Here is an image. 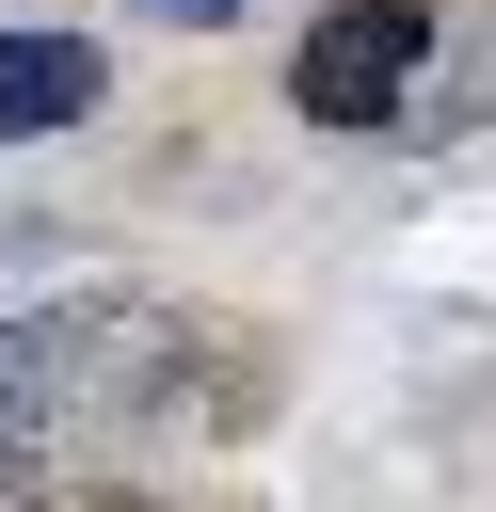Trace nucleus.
<instances>
[{
    "label": "nucleus",
    "mask_w": 496,
    "mask_h": 512,
    "mask_svg": "<svg viewBox=\"0 0 496 512\" xmlns=\"http://www.w3.org/2000/svg\"><path fill=\"white\" fill-rule=\"evenodd\" d=\"M96 112V48L80 32H0V144H48Z\"/></svg>",
    "instance_id": "2"
},
{
    "label": "nucleus",
    "mask_w": 496,
    "mask_h": 512,
    "mask_svg": "<svg viewBox=\"0 0 496 512\" xmlns=\"http://www.w3.org/2000/svg\"><path fill=\"white\" fill-rule=\"evenodd\" d=\"M416 64H432V0H336L288 48V96H304V128H400Z\"/></svg>",
    "instance_id": "1"
},
{
    "label": "nucleus",
    "mask_w": 496,
    "mask_h": 512,
    "mask_svg": "<svg viewBox=\"0 0 496 512\" xmlns=\"http://www.w3.org/2000/svg\"><path fill=\"white\" fill-rule=\"evenodd\" d=\"M144 16H176V32H224V16H240V0H144Z\"/></svg>",
    "instance_id": "3"
}]
</instances>
